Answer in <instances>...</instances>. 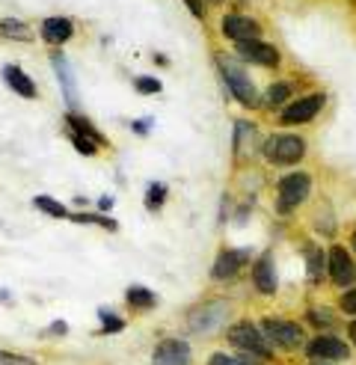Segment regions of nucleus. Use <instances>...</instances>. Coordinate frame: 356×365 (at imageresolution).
Segmentation results:
<instances>
[{
	"mask_svg": "<svg viewBox=\"0 0 356 365\" xmlns=\"http://www.w3.org/2000/svg\"><path fill=\"white\" fill-rule=\"evenodd\" d=\"M258 330L264 333L267 344H271L273 351H303L309 341L300 324H294L288 318H279V315H264Z\"/></svg>",
	"mask_w": 356,
	"mask_h": 365,
	"instance_id": "obj_1",
	"label": "nucleus"
},
{
	"mask_svg": "<svg viewBox=\"0 0 356 365\" xmlns=\"http://www.w3.org/2000/svg\"><path fill=\"white\" fill-rule=\"evenodd\" d=\"M226 339H229V344L235 351H241V354H249V356H256V359H261V362H271L273 359V348L267 344V339H264V333L258 330L256 324H249V321H238V324H231L229 330H226Z\"/></svg>",
	"mask_w": 356,
	"mask_h": 365,
	"instance_id": "obj_2",
	"label": "nucleus"
},
{
	"mask_svg": "<svg viewBox=\"0 0 356 365\" xmlns=\"http://www.w3.org/2000/svg\"><path fill=\"white\" fill-rule=\"evenodd\" d=\"M276 193H279L276 208H279L282 214H288V211H294L297 205H303V202L309 199V193H312V175L303 173V170L282 175V178L276 181Z\"/></svg>",
	"mask_w": 356,
	"mask_h": 365,
	"instance_id": "obj_3",
	"label": "nucleus"
},
{
	"mask_svg": "<svg viewBox=\"0 0 356 365\" xmlns=\"http://www.w3.org/2000/svg\"><path fill=\"white\" fill-rule=\"evenodd\" d=\"M220 68H223V81H226V89L235 96L238 104L244 107H258V93H256V83L244 75V68L235 66L231 60H226V53H220Z\"/></svg>",
	"mask_w": 356,
	"mask_h": 365,
	"instance_id": "obj_4",
	"label": "nucleus"
},
{
	"mask_svg": "<svg viewBox=\"0 0 356 365\" xmlns=\"http://www.w3.org/2000/svg\"><path fill=\"white\" fill-rule=\"evenodd\" d=\"M306 155V140L297 134H276L264 143V158L276 163V167H288V163H297Z\"/></svg>",
	"mask_w": 356,
	"mask_h": 365,
	"instance_id": "obj_5",
	"label": "nucleus"
},
{
	"mask_svg": "<svg viewBox=\"0 0 356 365\" xmlns=\"http://www.w3.org/2000/svg\"><path fill=\"white\" fill-rule=\"evenodd\" d=\"M306 356L312 362H345L350 359V344L333 333H318L315 339L306 341Z\"/></svg>",
	"mask_w": 356,
	"mask_h": 365,
	"instance_id": "obj_6",
	"label": "nucleus"
},
{
	"mask_svg": "<svg viewBox=\"0 0 356 365\" xmlns=\"http://www.w3.org/2000/svg\"><path fill=\"white\" fill-rule=\"evenodd\" d=\"M249 262H253V250H249V247L223 250V252L217 255V262H214V267H211V279H217V282L235 279Z\"/></svg>",
	"mask_w": 356,
	"mask_h": 365,
	"instance_id": "obj_7",
	"label": "nucleus"
},
{
	"mask_svg": "<svg viewBox=\"0 0 356 365\" xmlns=\"http://www.w3.org/2000/svg\"><path fill=\"white\" fill-rule=\"evenodd\" d=\"M152 365H193V351L184 339L167 336L155 344L152 351Z\"/></svg>",
	"mask_w": 356,
	"mask_h": 365,
	"instance_id": "obj_8",
	"label": "nucleus"
},
{
	"mask_svg": "<svg viewBox=\"0 0 356 365\" xmlns=\"http://www.w3.org/2000/svg\"><path fill=\"white\" fill-rule=\"evenodd\" d=\"M324 93H312V96H303L297 101H288L285 104V110H282V122L285 125H303V122H312L318 113H320V107H324Z\"/></svg>",
	"mask_w": 356,
	"mask_h": 365,
	"instance_id": "obj_9",
	"label": "nucleus"
},
{
	"mask_svg": "<svg viewBox=\"0 0 356 365\" xmlns=\"http://www.w3.org/2000/svg\"><path fill=\"white\" fill-rule=\"evenodd\" d=\"M229 315V306L226 303H202L199 309H193L187 324H190V330L193 333H211V330H217V327L226 321Z\"/></svg>",
	"mask_w": 356,
	"mask_h": 365,
	"instance_id": "obj_10",
	"label": "nucleus"
},
{
	"mask_svg": "<svg viewBox=\"0 0 356 365\" xmlns=\"http://www.w3.org/2000/svg\"><path fill=\"white\" fill-rule=\"evenodd\" d=\"M253 285L261 291L264 297H273L279 279H276V264H273V252H261L253 262Z\"/></svg>",
	"mask_w": 356,
	"mask_h": 365,
	"instance_id": "obj_11",
	"label": "nucleus"
},
{
	"mask_svg": "<svg viewBox=\"0 0 356 365\" xmlns=\"http://www.w3.org/2000/svg\"><path fill=\"white\" fill-rule=\"evenodd\" d=\"M327 270H330V279L338 288H347L356 279V267L350 262V255L345 247H333L330 250V259H327Z\"/></svg>",
	"mask_w": 356,
	"mask_h": 365,
	"instance_id": "obj_12",
	"label": "nucleus"
},
{
	"mask_svg": "<svg viewBox=\"0 0 356 365\" xmlns=\"http://www.w3.org/2000/svg\"><path fill=\"white\" fill-rule=\"evenodd\" d=\"M238 53H241V60H246V63H256V66H264V68H273V66H279V51H276L273 45L261 42V39L238 42Z\"/></svg>",
	"mask_w": 356,
	"mask_h": 365,
	"instance_id": "obj_13",
	"label": "nucleus"
},
{
	"mask_svg": "<svg viewBox=\"0 0 356 365\" xmlns=\"http://www.w3.org/2000/svg\"><path fill=\"white\" fill-rule=\"evenodd\" d=\"M258 21H253V18H246V15H226L223 18V36L231 42H249V39H258Z\"/></svg>",
	"mask_w": 356,
	"mask_h": 365,
	"instance_id": "obj_14",
	"label": "nucleus"
},
{
	"mask_svg": "<svg viewBox=\"0 0 356 365\" xmlns=\"http://www.w3.org/2000/svg\"><path fill=\"white\" fill-rule=\"evenodd\" d=\"M39 33H42V39H45L48 45H66L71 36H75V24H71L68 18L53 15V18H45V21H42Z\"/></svg>",
	"mask_w": 356,
	"mask_h": 365,
	"instance_id": "obj_15",
	"label": "nucleus"
},
{
	"mask_svg": "<svg viewBox=\"0 0 356 365\" xmlns=\"http://www.w3.org/2000/svg\"><path fill=\"white\" fill-rule=\"evenodd\" d=\"M4 81H6V86L12 89V93H18L21 98H36L39 96V89H36V83L30 81V75L21 66H4Z\"/></svg>",
	"mask_w": 356,
	"mask_h": 365,
	"instance_id": "obj_16",
	"label": "nucleus"
},
{
	"mask_svg": "<svg viewBox=\"0 0 356 365\" xmlns=\"http://www.w3.org/2000/svg\"><path fill=\"white\" fill-rule=\"evenodd\" d=\"M51 66H53V71H57V78H60V83H63V89H66V101H68V107H75L78 104V96H75V78H71V68H68V63H66V57L60 51H53L51 53Z\"/></svg>",
	"mask_w": 356,
	"mask_h": 365,
	"instance_id": "obj_17",
	"label": "nucleus"
},
{
	"mask_svg": "<svg viewBox=\"0 0 356 365\" xmlns=\"http://www.w3.org/2000/svg\"><path fill=\"white\" fill-rule=\"evenodd\" d=\"M125 303H128L131 309H137V312H149V309L157 306V294L146 285H131L128 291H125Z\"/></svg>",
	"mask_w": 356,
	"mask_h": 365,
	"instance_id": "obj_18",
	"label": "nucleus"
},
{
	"mask_svg": "<svg viewBox=\"0 0 356 365\" xmlns=\"http://www.w3.org/2000/svg\"><path fill=\"white\" fill-rule=\"evenodd\" d=\"M66 125L71 128V134H80V137H89V140H95L98 145L101 143H107V137L101 134V131H95V125L93 122H89L86 116H80V113H66Z\"/></svg>",
	"mask_w": 356,
	"mask_h": 365,
	"instance_id": "obj_19",
	"label": "nucleus"
},
{
	"mask_svg": "<svg viewBox=\"0 0 356 365\" xmlns=\"http://www.w3.org/2000/svg\"><path fill=\"white\" fill-rule=\"evenodd\" d=\"M0 36L4 39H15V42H30L33 30L24 21H18V18H0Z\"/></svg>",
	"mask_w": 356,
	"mask_h": 365,
	"instance_id": "obj_20",
	"label": "nucleus"
},
{
	"mask_svg": "<svg viewBox=\"0 0 356 365\" xmlns=\"http://www.w3.org/2000/svg\"><path fill=\"white\" fill-rule=\"evenodd\" d=\"M306 267H309V279L312 282L324 279V270H327L324 250H320V247H306Z\"/></svg>",
	"mask_w": 356,
	"mask_h": 365,
	"instance_id": "obj_21",
	"label": "nucleus"
},
{
	"mask_svg": "<svg viewBox=\"0 0 356 365\" xmlns=\"http://www.w3.org/2000/svg\"><path fill=\"white\" fill-rule=\"evenodd\" d=\"M33 208H39L48 217H57V220H66V217H71L68 208L63 202H57V199H51V196H33Z\"/></svg>",
	"mask_w": 356,
	"mask_h": 365,
	"instance_id": "obj_22",
	"label": "nucleus"
},
{
	"mask_svg": "<svg viewBox=\"0 0 356 365\" xmlns=\"http://www.w3.org/2000/svg\"><path fill=\"white\" fill-rule=\"evenodd\" d=\"M167 196H169V187L164 185V181H155V185H149V190H146V208L160 211L167 202Z\"/></svg>",
	"mask_w": 356,
	"mask_h": 365,
	"instance_id": "obj_23",
	"label": "nucleus"
},
{
	"mask_svg": "<svg viewBox=\"0 0 356 365\" xmlns=\"http://www.w3.org/2000/svg\"><path fill=\"white\" fill-rule=\"evenodd\" d=\"M291 83L288 81H276L271 89H267V104L271 107H282V104H288L291 101Z\"/></svg>",
	"mask_w": 356,
	"mask_h": 365,
	"instance_id": "obj_24",
	"label": "nucleus"
},
{
	"mask_svg": "<svg viewBox=\"0 0 356 365\" xmlns=\"http://www.w3.org/2000/svg\"><path fill=\"white\" fill-rule=\"evenodd\" d=\"M71 220H75V223H89V226H101L107 232L119 229V223L113 220V217H104V214H86V211H80V214H71Z\"/></svg>",
	"mask_w": 356,
	"mask_h": 365,
	"instance_id": "obj_25",
	"label": "nucleus"
},
{
	"mask_svg": "<svg viewBox=\"0 0 356 365\" xmlns=\"http://www.w3.org/2000/svg\"><path fill=\"white\" fill-rule=\"evenodd\" d=\"M253 137H256V125L253 122H238L235 125V152L244 155L246 143H253Z\"/></svg>",
	"mask_w": 356,
	"mask_h": 365,
	"instance_id": "obj_26",
	"label": "nucleus"
},
{
	"mask_svg": "<svg viewBox=\"0 0 356 365\" xmlns=\"http://www.w3.org/2000/svg\"><path fill=\"white\" fill-rule=\"evenodd\" d=\"M98 318H101V330H98L101 336H113V333L125 330V318H119L116 312H107V309H101Z\"/></svg>",
	"mask_w": 356,
	"mask_h": 365,
	"instance_id": "obj_27",
	"label": "nucleus"
},
{
	"mask_svg": "<svg viewBox=\"0 0 356 365\" xmlns=\"http://www.w3.org/2000/svg\"><path fill=\"white\" fill-rule=\"evenodd\" d=\"M306 321L315 324V327H320V330H330V327H335V318H333L330 309H309Z\"/></svg>",
	"mask_w": 356,
	"mask_h": 365,
	"instance_id": "obj_28",
	"label": "nucleus"
},
{
	"mask_svg": "<svg viewBox=\"0 0 356 365\" xmlns=\"http://www.w3.org/2000/svg\"><path fill=\"white\" fill-rule=\"evenodd\" d=\"M71 145L83 155V158H95L98 155V143L89 140V137H80V134H71Z\"/></svg>",
	"mask_w": 356,
	"mask_h": 365,
	"instance_id": "obj_29",
	"label": "nucleus"
},
{
	"mask_svg": "<svg viewBox=\"0 0 356 365\" xmlns=\"http://www.w3.org/2000/svg\"><path fill=\"white\" fill-rule=\"evenodd\" d=\"M134 89H137L140 96H155V93H160V81H157V78H149V75H142V78L134 81Z\"/></svg>",
	"mask_w": 356,
	"mask_h": 365,
	"instance_id": "obj_30",
	"label": "nucleus"
},
{
	"mask_svg": "<svg viewBox=\"0 0 356 365\" xmlns=\"http://www.w3.org/2000/svg\"><path fill=\"white\" fill-rule=\"evenodd\" d=\"M0 365H39V359L24 356V354H9V351H0Z\"/></svg>",
	"mask_w": 356,
	"mask_h": 365,
	"instance_id": "obj_31",
	"label": "nucleus"
},
{
	"mask_svg": "<svg viewBox=\"0 0 356 365\" xmlns=\"http://www.w3.org/2000/svg\"><path fill=\"white\" fill-rule=\"evenodd\" d=\"M338 309H342L345 315H356V288H347L342 300H338Z\"/></svg>",
	"mask_w": 356,
	"mask_h": 365,
	"instance_id": "obj_32",
	"label": "nucleus"
},
{
	"mask_svg": "<svg viewBox=\"0 0 356 365\" xmlns=\"http://www.w3.org/2000/svg\"><path fill=\"white\" fill-rule=\"evenodd\" d=\"M208 365H241V359L231 356V354H226V351H217V354L208 356Z\"/></svg>",
	"mask_w": 356,
	"mask_h": 365,
	"instance_id": "obj_33",
	"label": "nucleus"
},
{
	"mask_svg": "<svg viewBox=\"0 0 356 365\" xmlns=\"http://www.w3.org/2000/svg\"><path fill=\"white\" fill-rule=\"evenodd\" d=\"M131 128H134V134L146 137V134H149V128H152V119H137V122H131Z\"/></svg>",
	"mask_w": 356,
	"mask_h": 365,
	"instance_id": "obj_34",
	"label": "nucleus"
},
{
	"mask_svg": "<svg viewBox=\"0 0 356 365\" xmlns=\"http://www.w3.org/2000/svg\"><path fill=\"white\" fill-rule=\"evenodd\" d=\"M48 333H51V336H66V333H68V324H66V321H53V324L48 327Z\"/></svg>",
	"mask_w": 356,
	"mask_h": 365,
	"instance_id": "obj_35",
	"label": "nucleus"
},
{
	"mask_svg": "<svg viewBox=\"0 0 356 365\" xmlns=\"http://www.w3.org/2000/svg\"><path fill=\"white\" fill-rule=\"evenodd\" d=\"M187 9L196 15V18H205V9H202V0H184Z\"/></svg>",
	"mask_w": 356,
	"mask_h": 365,
	"instance_id": "obj_36",
	"label": "nucleus"
},
{
	"mask_svg": "<svg viewBox=\"0 0 356 365\" xmlns=\"http://www.w3.org/2000/svg\"><path fill=\"white\" fill-rule=\"evenodd\" d=\"M113 208V196H101L98 199V211H110Z\"/></svg>",
	"mask_w": 356,
	"mask_h": 365,
	"instance_id": "obj_37",
	"label": "nucleus"
},
{
	"mask_svg": "<svg viewBox=\"0 0 356 365\" xmlns=\"http://www.w3.org/2000/svg\"><path fill=\"white\" fill-rule=\"evenodd\" d=\"M238 359H241V365H261V359H256V356H249V354H241Z\"/></svg>",
	"mask_w": 356,
	"mask_h": 365,
	"instance_id": "obj_38",
	"label": "nucleus"
},
{
	"mask_svg": "<svg viewBox=\"0 0 356 365\" xmlns=\"http://www.w3.org/2000/svg\"><path fill=\"white\" fill-rule=\"evenodd\" d=\"M347 339L356 344V321H350V324H347Z\"/></svg>",
	"mask_w": 356,
	"mask_h": 365,
	"instance_id": "obj_39",
	"label": "nucleus"
},
{
	"mask_svg": "<svg viewBox=\"0 0 356 365\" xmlns=\"http://www.w3.org/2000/svg\"><path fill=\"white\" fill-rule=\"evenodd\" d=\"M350 247H353V250H356V232H353V238H350Z\"/></svg>",
	"mask_w": 356,
	"mask_h": 365,
	"instance_id": "obj_40",
	"label": "nucleus"
},
{
	"mask_svg": "<svg viewBox=\"0 0 356 365\" xmlns=\"http://www.w3.org/2000/svg\"><path fill=\"white\" fill-rule=\"evenodd\" d=\"M211 4H223V0H211Z\"/></svg>",
	"mask_w": 356,
	"mask_h": 365,
	"instance_id": "obj_41",
	"label": "nucleus"
},
{
	"mask_svg": "<svg viewBox=\"0 0 356 365\" xmlns=\"http://www.w3.org/2000/svg\"><path fill=\"white\" fill-rule=\"evenodd\" d=\"M312 365H324V362H312Z\"/></svg>",
	"mask_w": 356,
	"mask_h": 365,
	"instance_id": "obj_42",
	"label": "nucleus"
}]
</instances>
